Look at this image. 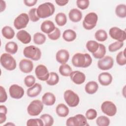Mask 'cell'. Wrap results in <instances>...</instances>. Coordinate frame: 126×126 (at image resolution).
<instances>
[{"label": "cell", "instance_id": "7402d4cb", "mask_svg": "<svg viewBox=\"0 0 126 126\" xmlns=\"http://www.w3.org/2000/svg\"><path fill=\"white\" fill-rule=\"evenodd\" d=\"M56 97L55 95L50 92H47L45 93L42 97V103L47 106H51L54 105Z\"/></svg>", "mask_w": 126, "mask_h": 126}, {"label": "cell", "instance_id": "83f0119b", "mask_svg": "<svg viewBox=\"0 0 126 126\" xmlns=\"http://www.w3.org/2000/svg\"><path fill=\"white\" fill-rule=\"evenodd\" d=\"M18 45L15 42L9 41L5 46V50L6 52L11 54H15L18 50Z\"/></svg>", "mask_w": 126, "mask_h": 126}, {"label": "cell", "instance_id": "8d00e7d4", "mask_svg": "<svg viewBox=\"0 0 126 126\" xmlns=\"http://www.w3.org/2000/svg\"><path fill=\"white\" fill-rule=\"evenodd\" d=\"M40 118L42 120L44 126H51L54 124V119L50 115L48 114H44L42 115Z\"/></svg>", "mask_w": 126, "mask_h": 126}, {"label": "cell", "instance_id": "603a6c76", "mask_svg": "<svg viewBox=\"0 0 126 126\" xmlns=\"http://www.w3.org/2000/svg\"><path fill=\"white\" fill-rule=\"evenodd\" d=\"M69 19L73 22H79L82 18V13L80 10L76 8H73L70 10L68 13Z\"/></svg>", "mask_w": 126, "mask_h": 126}, {"label": "cell", "instance_id": "c3c4849f", "mask_svg": "<svg viewBox=\"0 0 126 126\" xmlns=\"http://www.w3.org/2000/svg\"><path fill=\"white\" fill-rule=\"evenodd\" d=\"M37 2V0H25L24 2L25 4L28 6L31 7L34 5Z\"/></svg>", "mask_w": 126, "mask_h": 126}, {"label": "cell", "instance_id": "cb8c5ba5", "mask_svg": "<svg viewBox=\"0 0 126 126\" xmlns=\"http://www.w3.org/2000/svg\"><path fill=\"white\" fill-rule=\"evenodd\" d=\"M56 112L59 117H65L68 115L69 109L64 104L60 103L57 106Z\"/></svg>", "mask_w": 126, "mask_h": 126}, {"label": "cell", "instance_id": "7dc6e473", "mask_svg": "<svg viewBox=\"0 0 126 126\" xmlns=\"http://www.w3.org/2000/svg\"><path fill=\"white\" fill-rule=\"evenodd\" d=\"M7 95L5 89L2 86H0V102L3 103L6 101Z\"/></svg>", "mask_w": 126, "mask_h": 126}, {"label": "cell", "instance_id": "f5cc1de1", "mask_svg": "<svg viewBox=\"0 0 126 126\" xmlns=\"http://www.w3.org/2000/svg\"><path fill=\"white\" fill-rule=\"evenodd\" d=\"M6 125H8V126H9V125H13V126H14L15 125H14V124H12V123H9L6 124L5 125V126H6Z\"/></svg>", "mask_w": 126, "mask_h": 126}, {"label": "cell", "instance_id": "d6a6232c", "mask_svg": "<svg viewBox=\"0 0 126 126\" xmlns=\"http://www.w3.org/2000/svg\"><path fill=\"white\" fill-rule=\"evenodd\" d=\"M59 72L60 74L63 76H69L72 72V68L68 64L65 63L63 64L60 66Z\"/></svg>", "mask_w": 126, "mask_h": 126}, {"label": "cell", "instance_id": "d590c367", "mask_svg": "<svg viewBox=\"0 0 126 126\" xmlns=\"http://www.w3.org/2000/svg\"><path fill=\"white\" fill-rule=\"evenodd\" d=\"M99 46V43L94 40H89L86 43V48L91 53H94L97 51Z\"/></svg>", "mask_w": 126, "mask_h": 126}, {"label": "cell", "instance_id": "f546056e", "mask_svg": "<svg viewBox=\"0 0 126 126\" xmlns=\"http://www.w3.org/2000/svg\"><path fill=\"white\" fill-rule=\"evenodd\" d=\"M55 21L56 24L59 26H63L65 25L67 22L66 15L62 12L58 13L55 17Z\"/></svg>", "mask_w": 126, "mask_h": 126}, {"label": "cell", "instance_id": "f35d334b", "mask_svg": "<svg viewBox=\"0 0 126 126\" xmlns=\"http://www.w3.org/2000/svg\"><path fill=\"white\" fill-rule=\"evenodd\" d=\"M116 62L120 65H124L126 64V58L125 55V49L120 52L116 56Z\"/></svg>", "mask_w": 126, "mask_h": 126}, {"label": "cell", "instance_id": "52a82bcc", "mask_svg": "<svg viewBox=\"0 0 126 126\" xmlns=\"http://www.w3.org/2000/svg\"><path fill=\"white\" fill-rule=\"evenodd\" d=\"M43 104L42 102L39 100H33L28 106L27 111L28 114L32 116H38L43 109Z\"/></svg>", "mask_w": 126, "mask_h": 126}, {"label": "cell", "instance_id": "b9f144b4", "mask_svg": "<svg viewBox=\"0 0 126 126\" xmlns=\"http://www.w3.org/2000/svg\"><path fill=\"white\" fill-rule=\"evenodd\" d=\"M27 125L28 126H43L44 123L42 120L40 119H31L27 121Z\"/></svg>", "mask_w": 126, "mask_h": 126}, {"label": "cell", "instance_id": "d6986e66", "mask_svg": "<svg viewBox=\"0 0 126 126\" xmlns=\"http://www.w3.org/2000/svg\"><path fill=\"white\" fill-rule=\"evenodd\" d=\"M17 38L22 43L26 44L29 43L32 39L31 34L25 30H21L16 34Z\"/></svg>", "mask_w": 126, "mask_h": 126}, {"label": "cell", "instance_id": "4dcf8cb0", "mask_svg": "<svg viewBox=\"0 0 126 126\" xmlns=\"http://www.w3.org/2000/svg\"><path fill=\"white\" fill-rule=\"evenodd\" d=\"M46 81L47 84L49 86H54L58 84L59 81V77L58 74L55 72L50 73L49 77Z\"/></svg>", "mask_w": 126, "mask_h": 126}, {"label": "cell", "instance_id": "4fadbf2b", "mask_svg": "<svg viewBox=\"0 0 126 126\" xmlns=\"http://www.w3.org/2000/svg\"><path fill=\"white\" fill-rule=\"evenodd\" d=\"M36 77L41 81H47L49 77L50 73L46 66L43 64L38 65L35 69Z\"/></svg>", "mask_w": 126, "mask_h": 126}, {"label": "cell", "instance_id": "f6af8a7d", "mask_svg": "<svg viewBox=\"0 0 126 126\" xmlns=\"http://www.w3.org/2000/svg\"><path fill=\"white\" fill-rule=\"evenodd\" d=\"M97 112L94 109H88L85 114L86 118L87 119L92 120L96 118L97 117Z\"/></svg>", "mask_w": 126, "mask_h": 126}, {"label": "cell", "instance_id": "d4e9b609", "mask_svg": "<svg viewBox=\"0 0 126 126\" xmlns=\"http://www.w3.org/2000/svg\"><path fill=\"white\" fill-rule=\"evenodd\" d=\"M98 89V85L95 81H90L88 82L85 87L86 92L90 94H93L96 92Z\"/></svg>", "mask_w": 126, "mask_h": 126}, {"label": "cell", "instance_id": "74e56055", "mask_svg": "<svg viewBox=\"0 0 126 126\" xmlns=\"http://www.w3.org/2000/svg\"><path fill=\"white\" fill-rule=\"evenodd\" d=\"M96 123L98 126H108L110 124V120L106 116H100L96 119Z\"/></svg>", "mask_w": 126, "mask_h": 126}, {"label": "cell", "instance_id": "484cf974", "mask_svg": "<svg viewBox=\"0 0 126 126\" xmlns=\"http://www.w3.org/2000/svg\"><path fill=\"white\" fill-rule=\"evenodd\" d=\"M76 32L71 29L65 30L63 33V39L67 42L74 41L76 39Z\"/></svg>", "mask_w": 126, "mask_h": 126}, {"label": "cell", "instance_id": "7a4b0ae2", "mask_svg": "<svg viewBox=\"0 0 126 126\" xmlns=\"http://www.w3.org/2000/svg\"><path fill=\"white\" fill-rule=\"evenodd\" d=\"M54 4L50 2L41 4L37 8V14L39 18H46L52 15L55 12Z\"/></svg>", "mask_w": 126, "mask_h": 126}, {"label": "cell", "instance_id": "f1b7e54d", "mask_svg": "<svg viewBox=\"0 0 126 126\" xmlns=\"http://www.w3.org/2000/svg\"><path fill=\"white\" fill-rule=\"evenodd\" d=\"M106 54L105 46L102 44H99L98 49L96 52L92 53L94 57L97 59H100L103 58Z\"/></svg>", "mask_w": 126, "mask_h": 126}, {"label": "cell", "instance_id": "9c48e42d", "mask_svg": "<svg viewBox=\"0 0 126 126\" xmlns=\"http://www.w3.org/2000/svg\"><path fill=\"white\" fill-rule=\"evenodd\" d=\"M29 20V15L25 13H22L15 19L14 21V26L17 30L24 29L27 27Z\"/></svg>", "mask_w": 126, "mask_h": 126}, {"label": "cell", "instance_id": "7bdbcfd3", "mask_svg": "<svg viewBox=\"0 0 126 126\" xmlns=\"http://www.w3.org/2000/svg\"><path fill=\"white\" fill-rule=\"evenodd\" d=\"M60 35L61 31L60 29L57 27L55 28V30L53 32H51L49 34H48V36L49 38L52 40H56L60 38Z\"/></svg>", "mask_w": 126, "mask_h": 126}, {"label": "cell", "instance_id": "ee69618b", "mask_svg": "<svg viewBox=\"0 0 126 126\" xmlns=\"http://www.w3.org/2000/svg\"><path fill=\"white\" fill-rule=\"evenodd\" d=\"M90 1L89 0H77L76 4L77 7L82 10H85L89 6Z\"/></svg>", "mask_w": 126, "mask_h": 126}, {"label": "cell", "instance_id": "9a60e30c", "mask_svg": "<svg viewBox=\"0 0 126 126\" xmlns=\"http://www.w3.org/2000/svg\"><path fill=\"white\" fill-rule=\"evenodd\" d=\"M71 80L76 84L80 85L83 83L86 80L85 74L78 70L72 71L70 74Z\"/></svg>", "mask_w": 126, "mask_h": 126}, {"label": "cell", "instance_id": "3957f363", "mask_svg": "<svg viewBox=\"0 0 126 126\" xmlns=\"http://www.w3.org/2000/svg\"><path fill=\"white\" fill-rule=\"evenodd\" d=\"M1 65L8 70H13L16 67V62L15 59L8 53H3L0 58Z\"/></svg>", "mask_w": 126, "mask_h": 126}, {"label": "cell", "instance_id": "5bb4252c", "mask_svg": "<svg viewBox=\"0 0 126 126\" xmlns=\"http://www.w3.org/2000/svg\"><path fill=\"white\" fill-rule=\"evenodd\" d=\"M10 96L14 99L21 98L24 94V89L17 84L12 85L9 89Z\"/></svg>", "mask_w": 126, "mask_h": 126}, {"label": "cell", "instance_id": "1f68e13d", "mask_svg": "<svg viewBox=\"0 0 126 126\" xmlns=\"http://www.w3.org/2000/svg\"><path fill=\"white\" fill-rule=\"evenodd\" d=\"M115 13L119 17L125 18L126 17V5L124 4L118 5L115 9Z\"/></svg>", "mask_w": 126, "mask_h": 126}, {"label": "cell", "instance_id": "5b68a950", "mask_svg": "<svg viewBox=\"0 0 126 126\" xmlns=\"http://www.w3.org/2000/svg\"><path fill=\"white\" fill-rule=\"evenodd\" d=\"M63 97L67 104L70 107L77 106L79 103L80 99L78 94L71 90H67L64 93Z\"/></svg>", "mask_w": 126, "mask_h": 126}, {"label": "cell", "instance_id": "ac0fdd59", "mask_svg": "<svg viewBox=\"0 0 126 126\" xmlns=\"http://www.w3.org/2000/svg\"><path fill=\"white\" fill-rule=\"evenodd\" d=\"M112 76L108 72H104L100 73L98 77V80L99 83L104 86L109 85L112 81Z\"/></svg>", "mask_w": 126, "mask_h": 126}, {"label": "cell", "instance_id": "2e32d148", "mask_svg": "<svg viewBox=\"0 0 126 126\" xmlns=\"http://www.w3.org/2000/svg\"><path fill=\"white\" fill-rule=\"evenodd\" d=\"M19 66L20 70L25 73L31 72L33 68V63L28 59H22L21 60Z\"/></svg>", "mask_w": 126, "mask_h": 126}, {"label": "cell", "instance_id": "ba28073f", "mask_svg": "<svg viewBox=\"0 0 126 126\" xmlns=\"http://www.w3.org/2000/svg\"><path fill=\"white\" fill-rule=\"evenodd\" d=\"M87 123V118L82 114H77L71 117L66 120V125L68 126H84Z\"/></svg>", "mask_w": 126, "mask_h": 126}, {"label": "cell", "instance_id": "30bf717a", "mask_svg": "<svg viewBox=\"0 0 126 126\" xmlns=\"http://www.w3.org/2000/svg\"><path fill=\"white\" fill-rule=\"evenodd\" d=\"M102 112L106 115L112 117L117 113V107L115 104L110 101H105L101 105Z\"/></svg>", "mask_w": 126, "mask_h": 126}, {"label": "cell", "instance_id": "277c9868", "mask_svg": "<svg viewBox=\"0 0 126 126\" xmlns=\"http://www.w3.org/2000/svg\"><path fill=\"white\" fill-rule=\"evenodd\" d=\"M23 54L25 57L35 61L39 60L41 56L40 50L34 45L26 47L24 49Z\"/></svg>", "mask_w": 126, "mask_h": 126}, {"label": "cell", "instance_id": "7c38bea8", "mask_svg": "<svg viewBox=\"0 0 126 126\" xmlns=\"http://www.w3.org/2000/svg\"><path fill=\"white\" fill-rule=\"evenodd\" d=\"M113 59L109 56L104 57L97 62L98 67L102 70H106L111 69L113 67Z\"/></svg>", "mask_w": 126, "mask_h": 126}, {"label": "cell", "instance_id": "f907efd6", "mask_svg": "<svg viewBox=\"0 0 126 126\" xmlns=\"http://www.w3.org/2000/svg\"><path fill=\"white\" fill-rule=\"evenodd\" d=\"M6 120V114L0 113V124H1L5 122Z\"/></svg>", "mask_w": 126, "mask_h": 126}, {"label": "cell", "instance_id": "44dd1931", "mask_svg": "<svg viewBox=\"0 0 126 126\" xmlns=\"http://www.w3.org/2000/svg\"><path fill=\"white\" fill-rule=\"evenodd\" d=\"M42 86L40 84L35 83L32 87L29 88L27 91L28 96L31 97H34L37 96L41 93Z\"/></svg>", "mask_w": 126, "mask_h": 126}, {"label": "cell", "instance_id": "ffe728a7", "mask_svg": "<svg viewBox=\"0 0 126 126\" xmlns=\"http://www.w3.org/2000/svg\"><path fill=\"white\" fill-rule=\"evenodd\" d=\"M55 26L54 23L50 20H46L43 22L41 25V30L44 33L49 34L53 32L55 29Z\"/></svg>", "mask_w": 126, "mask_h": 126}, {"label": "cell", "instance_id": "8992f818", "mask_svg": "<svg viewBox=\"0 0 126 126\" xmlns=\"http://www.w3.org/2000/svg\"><path fill=\"white\" fill-rule=\"evenodd\" d=\"M98 20L97 15L94 12H90L87 14L83 21V26L87 30H91L94 29Z\"/></svg>", "mask_w": 126, "mask_h": 126}, {"label": "cell", "instance_id": "816d5d0a", "mask_svg": "<svg viewBox=\"0 0 126 126\" xmlns=\"http://www.w3.org/2000/svg\"><path fill=\"white\" fill-rule=\"evenodd\" d=\"M6 8L5 1L3 0H0V12H2L5 10Z\"/></svg>", "mask_w": 126, "mask_h": 126}, {"label": "cell", "instance_id": "ab89813d", "mask_svg": "<svg viewBox=\"0 0 126 126\" xmlns=\"http://www.w3.org/2000/svg\"><path fill=\"white\" fill-rule=\"evenodd\" d=\"M124 46V42L117 41L110 44L108 46V50L111 52H116Z\"/></svg>", "mask_w": 126, "mask_h": 126}, {"label": "cell", "instance_id": "681fc988", "mask_svg": "<svg viewBox=\"0 0 126 126\" xmlns=\"http://www.w3.org/2000/svg\"><path fill=\"white\" fill-rule=\"evenodd\" d=\"M56 3L57 4V5L62 6L65 5L68 2V0H55Z\"/></svg>", "mask_w": 126, "mask_h": 126}, {"label": "cell", "instance_id": "6da1fadb", "mask_svg": "<svg viewBox=\"0 0 126 126\" xmlns=\"http://www.w3.org/2000/svg\"><path fill=\"white\" fill-rule=\"evenodd\" d=\"M71 62L73 65L75 67L86 68L91 64L92 59L88 53H77L73 55Z\"/></svg>", "mask_w": 126, "mask_h": 126}, {"label": "cell", "instance_id": "836d02e7", "mask_svg": "<svg viewBox=\"0 0 126 126\" xmlns=\"http://www.w3.org/2000/svg\"><path fill=\"white\" fill-rule=\"evenodd\" d=\"M94 36L95 39L100 42H103L105 41L108 37L106 32L102 29L97 30L95 33Z\"/></svg>", "mask_w": 126, "mask_h": 126}, {"label": "cell", "instance_id": "e575fe53", "mask_svg": "<svg viewBox=\"0 0 126 126\" xmlns=\"http://www.w3.org/2000/svg\"><path fill=\"white\" fill-rule=\"evenodd\" d=\"M46 37L41 32H36L33 35V42L37 45L43 44L46 41Z\"/></svg>", "mask_w": 126, "mask_h": 126}, {"label": "cell", "instance_id": "e0dca14e", "mask_svg": "<svg viewBox=\"0 0 126 126\" xmlns=\"http://www.w3.org/2000/svg\"><path fill=\"white\" fill-rule=\"evenodd\" d=\"M69 58V52L65 49H61L56 53V60L58 63H61L62 64H65L68 61Z\"/></svg>", "mask_w": 126, "mask_h": 126}, {"label": "cell", "instance_id": "bcb514c9", "mask_svg": "<svg viewBox=\"0 0 126 126\" xmlns=\"http://www.w3.org/2000/svg\"><path fill=\"white\" fill-rule=\"evenodd\" d=\"M35 82V77L32 75H28L24 79V83L28 87H32Z\"/></svg>", "mask_w": 126, "mask_h": 126}, {"label": "cell", "instance_id": "60d3db41", "mask_svg": "<svg viewBox=\"0 0 126 126\" xmlns=\"http://www.w3.org/2000/svg\"><path fill=\"white\" fill-rule=\"evenodd\" d=\"M29 17L30 20L33 22H35L39 20V17L37 14V9L35 8H32L29 11Z\"/></svg>", "mask_w": 126, "mask_h": 126}, {"label": "cell", "instance_id": "4316f807", "mask_svg": "<svg viewBox=\"0 0 126 126\" xmlns=\"http://www.w3.org/2000/svg\"><path fill=\"white\" fill-rule=\"evenodd\" d=\"M1 33L3 36L7 39L13 38L15 35V32L14 30L11 27L8 26L2 28Z\"/></svg>", "mask_w": 126, "mask_h": 126}, {"label": "cell", "instance_id": "8fae6325", "mask_svg": "<svg viewBox=\"0 0 126 126\" xmlns=\"http://www.w3.org/2000/svg\"><path fill=\"white\" fill-rule=\"evenodd\" d=\"M111 37L118 41L123 42L126 40V34L125 30H122L118 27H112L109 31Z\"/></svg>", "mask_w": 126, "mask_h": 126}]
</instances>
